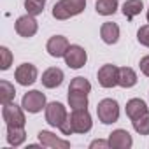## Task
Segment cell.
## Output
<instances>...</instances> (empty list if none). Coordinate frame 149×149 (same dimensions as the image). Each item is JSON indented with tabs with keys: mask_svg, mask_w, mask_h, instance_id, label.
Segmentation results:
<instances>
[{
	"mask_svg": "<svg viewBox=\"0 0 149 149\" xmlns=\"http://www.w3.org/2000/svg\"><path fill=\"white\" fill-rule=\"evenodd\" d=\"M84 9H86V0H60L53 6V18L65 21L68 18L81 14Z\"/></svg>",
	"mask_w": 149,
	"mask_h": 149,
	"instance_id": "1",
	"label": "cell"
},
{
	"mask_svg": "<svg viewBox=\"0 0 149 149\" xmlns=\"http://www.w3.org/2000/svg\"><path fill=\"white\" fill-rule=\"evenodd\" d=\"M68 105L72 109H86L88 107V95L79 91H68Z\"/></svg>",
	"mask_w": 149,
	"mask_h": 149,
	"instance_id": "22",
	"label": "cell"
},
{
	"mask_svg": "<svg viewBox=\"0 0 149 149\" xmlns=\"http://www.w3.org/2000/svg\"><path fill=\"white\" fill-rule=\"evenodd\" d=\"M97 114L104 125H112L119 119V104L114 98H104L97 105Z\"/></svg>",
	"mask_w": 149,
	"mask_h": 149,
	"instance_id": "2",
	"label": "cell"
},
{
	"mask_svg": "<svg viewBox=\"0 0 149 149\" xmlns=\"http://www.w3.org/2000/svg\"><path fill=\"white\" fill-rule=\"evenodd\" d=\"M142 9H144L142 0H126L123 4V14L126 19H133L137 14H140Z\"/></svg>",
	"mask_w": 149,
	"mask_h": 149,
	"instance_id": "19",
	"label": "cell"
},
{
	"mask_svg": "<svg viewBox=\"0 0 149 149\" xmlns=\"http://www.w3.org/2000/svg\"><path fill=\"white\" fill-rule=\"evenodd\" d=\"M14 77H16L18 84H21V86H32L37 81V77H39V70L32 63H21L16 68V72H14Z\"/></svg>",
	"mask_w": 149,
	"mask_h": 149,
	"instance_id": "8",
	"label": "cell"
},
{
	"mask_svg": "<svg viewBox=\"0 0 149 149\" xmlns=\"http://www.w3.org/2000/svg\"><path fill=\"white\" fill-rule=\"evenodd\" d=\"M137 40H139L142 46L149 47V25H144V26L139 28V32H137Z\"/></svg>",
	"mask_w": 149,
	"mask_h": 149,
	"instance_id": "27",
	"label": "cell"
},
{
	"mask_svg": "<svg viewBox=\"0 0 149 149\" xmlns=\"http://www.w3.org/2000/svg\"><path fill=\"white\" fill-rule=\"evenodd\" d=\"M2 118H4V121H6L7 126H25V123H26L23 107L16 105L14 102L4 105V109H2Z\"/></svg>",
	"mask_w": 149,
	"mask_h": 149,
	"instance_id": "6",
	"label": "cell"
},
{
	"mask_svg": "<svg viewBox=\"0 0 149 149\" xmlns=\"http://www.w3.org/2000/svg\"><path fill=\"white\" fill-rule=\"evenodd\" d=\"M14 28H16V33H18V35L28 39V37H33V35L37 33V30H39V23H37L35 16H32V14H25V16H19V18L16 19Z\"/></svg>",
	"mask_w": 149,
	"mask_h": 149,
	"instance_id": "9",
	"label": "cell"
},
{
	"mask_svg": "<svg viewBox=\"0 0 149 149\" xmlns=\"http://www.w3.org/2000/svg\"><path fill=\"white\" fill-rule=\"evenodd\" d=\"M109 144L112 149H130L133 140H132V135L126 132V130H114L111 135H109Z\"/></svg>",
	"mask_w": 149,
	"mask_h": 149,
	"instance_id": "13",
	"label": "cell"
},
{
	"mask_svg": "<svg viewBox=\"0 0 149 149\" xmlns=\"http://www.w3.org/2000/svg\"><path fill=\"white\" fill-rule=\"evenodd\" d=\"M119 79V67L112 63H105L98 68V83L102 88H114L118 86Z\"/></svg>",
	"mask_w": 149,
	"mask_h": 149,
	"instance_id": "7",
	"label": "cell"
},
{
	"mask_svg": "<svg viewBox=\"0 0 149 149\" xmlns=\"http://www.w3.org/2000/svg\"><path fill=\"white\" fill-rule=\"evenodd\" d=\"M21 107L30 114H37L42 109H46V95L39 90H32V91L25 93V97L21 100Z\"/></svg>",
	"mask_w": 149,
	"mask_h": 149,
	"instance_id": "4",
	"label": "cell"
},
{
	"mask_svg": "<svg viewBox=\"0 0 149 149\" xmlns=\"http://www.w3.org/2000/svg\"><path fill=\"white\" fill-rule=\"evenodd\" d=\"M137 74H135V70L133 68H130V67H121L119 68V79H118V86H121V88H132V86H135L137 84Z\"/></svg>",
	"mask_w": 149,
	"mask_h": 149,
	"instance_id": "17",
	"label": "cell"
},
{
	"mask_svg": "<svg viewBox=\"0 0 149 149\" xmlns=\"http://www.w3.org/2000/svg\"><path fill=\"white\" fill-rule=\"evenodd\" d=\"M95 11L102 16H112L118 11V0H97Z\"/></svg>",
	"mask_w": 149,
	"mask_h": 149,
	"instance_id": "20",
	"label": "cell"
},
{
	"mask_svg": "<svg viewBox=\"0 0 149 149\" xmlns=\"http://www.w3.org/2000/svg\"><path fill=\"white\" fill-rule=\"evenodd\" d=\"M100 37L105 44H116L119 40V26L112 21H107L100 26Z\"/></svg>",
	"mask_w": 149,
	"mask_h": 149,
	"instance_id": "15",
	"label": "cell"
},
{
	"mask_svg": "<svg viewBox=\"0 0 149 149\" xmlns=\"http://www.w3.org/2000/svg\"><path fill=\"white\" fill-rule=\"evenodd\" d=\"M70 123H72L74 133H88L93 126V121H91L88 109H72Z\"/></svg>",
	"mask_w": 149,
	"mask_h": 149,
	"instance_id": "3",
	"label": "cell"
},
{
	"mask_svg": "<svg viewBox=\"0 0 149 149\" xmlns=\"http://www.w3.org/2000/svg\"><path fill=\"white\" fill-rule=\"evenodd\" d=\"M147 112V105L142 98H132L126 102V116L133 121L137 118H140L142 114Z\"/></svg>",
	"mask_w": 149,
	"mask_h": 149,
	"instance_id": "16",
	"label": "cell"
},
{
	"mask_svg": "<svg viewBox=\"0 0 149 149\" xmlns=\"http://www.w3.org/2000/svg\"><path fill=\"white\" fill-rule=\"evenodd\" d=\"M0 56H2V61H0V68H2V70H7V68L13 65V53H11L6 46H2V47H0Z\"/></svg>",
	"mask_w": 149,
	"mask_h": 149,
	"instance_id": "26",
	"label": "cell"
},
{
	"mask_svg": "<svg viewBox=\"0 0 149 149\" xmlns=\"http://www.w3.org/2000/svg\"><path fill=\"white\" fill-rule=\"evenodd\" d=\"M39 140H40V144L44 147H53V149H67V147H70L68 140H63V139L56 137L54 133H51L47 130L39 132Z\"/></svg>",
	"mask_w": 149,
	"mask_h": 149,
	"instance_id": "14",
	"label": "cell"
},
{
	"mask_svg": "<svg viewBox=\"0 0 149 149\" xmlns=\"http://www.w3.org/2000/svg\"><path fill=\"white\" fill-rule=\"evenodd\" d=\"M147 23H149V9H147Z\"/></svg>",
	"mask_w": 149,
	"mask_h": 149,
	"instance_id": "31",
	"label": "cell"
},
{
	"mask_svg": "<svg viewBox=\"0 0 149 149\" xmlns=\"http://www.w3.org/2000/svg\"><path fill=\"white\" fill-rule=\"evenodd\" d=\"M65 63L70 67V68H83L86 65V60H88V54L84 51V47L77 46V44H74L67 49L65 53Z\"/></svg>",
	"mask_w": 149,
	"mask_h": 149,
	"instance_id": "10",
	"label": "cell"
},
{
	"mask_svg": "<svg viewBox=\"0 0 149 149\" xmlns=\"http://www.w3.org/2000/svg\"><path fill=\"white\" fill-rule=\"evenodd\" d=\"M44 0H25V9L32 16H39L44 11Z\"/></svg>",
	"mask_w": 149,
	"mask_h": 149,
	"instance_id": "25",
	"label": "cell"
},
{
	"mask_svg": "<svg viewBox=\"0 0 149 149\" xmlns=\"http://www.w3.org/2000/svg\"><path fill=\"white\" fill-rule=\"evenodd\" d=\"M65 76H63V70L58 67H49L47 70H44L42 74V86L44 88H58L63 83Z\"/></svg>",
	"mask_w": 149,
	"mask_h": 149,
	"instance_id": "12",
	"label": "cell"
},
{
	"mask_svg": "<svg viewBox=\"0 0 149 149\" xmlns=\"http://www.w3.org/2000/svg\"><path fill=\"white\" fill-rule=\"evenodd\" d=\"M68 91H79V93H90L91 91V84L88 79L84 77H74L70 81V86H68Z\"/></svg>",
	"mask_w": 149,
	"mask_h": 149,
	"instance_id": "23",
	"label": "cell"
},
{
	"mask_svg": "<svg viewBox=\"0 0 149 149\" xmlns=\"http://www.w3.org/2000/svg\"><path fill=\"white\" fill-rule=\"evenodd\" d=\"M44 2H46V0H44Z\"/></svg>",
	"mask_w": 149,
	"mask_h": 149,
	"instance_id": "32",
	"label": "cell"
},
{
	"mask_svg": "<svg viewBox=\"0 0 149 149\" xmlns=\"http://www.w3.org/2000/svg\"><path fill=\"white\" fill-rule=\"evenodd\" d=\"M60 130H61V133H63V135H70V133H74V128H72V123H70V114H68L67 121L60 126Z\"/></svg>",
	"mask_w": 149,
	"mask_h": 149,
	"instance_id": "29",
	"label": "cell"
},
{
	"mask_svg": "<svg viewBox=\"0 0 149 149\" xmlns=\"http://www.w3.org/2000/svg\"><path fill=\"white\" fill-rule=\"evenodd\" d=\"M7 142L14 147L21 146L25 140H26V132H25V126H7Z\"/></svg>",
	"mask_w": 149,
	"mask_h": 149,
	"instance_id": "18",
	"label": "cell"
},
{
	"mask_svg": "<svg viewBox=\"0 0 149 149\" xmlns=\"http://www.w3.org/2000/svg\"><path fill=\"white\" fill-rule=\"evenodd\" d=\"M132 123H133V128H135L137 133H140V135H149V111H147L146 114H142L140 118L133 119Z\"/></svg>",
	"mask_w": 149,
	"mask_h": 149,
	"instance_id": "24",
	"label": "cell"
},
{
	"mask_svg": "<svg viewBox=\"0 0 149 149\" xmlns=\"http://www.w3.org/2000/svg\"><path fill=\"white\" fill-rule=\"evenodd\" d=\"M67 118H68V112H67L63 104L51 102V104L46 105V121H47V125H51L54 128H60L67 121Z\"/></svg>",
	"mask_w": 149,
	"mask_h": 149,
	"instance_id": "5",
	"label": "cell"
},
{
	"mask_svg": "<svg viewBox=\"0 0 149 149\" xmlns=\"http://www.w3.org/2000/svg\"><path fill=\"white\" fill-rule=\"evenodd\" d=\"M90 147L91 149H95V147H111V144H109V140H93L90 144Z\"/></svg>",
	"mask_w": 149,
	"mask_h": 149,
	"instance_id": "30",
	"label": "cell"
},
{
	"mask_svg": "<svg viewBox=\"0 0 149 149\" xmlns=\"http://www.w3.org/2000/svg\"><path fill=\"white\" fill-rule=\"evenodd\" d=\"M14 97H16L14 86L9 81H0V102H2V105L11 104L14 100Z\"/></svg>",
	"mask_w": 149,
	"mask_h": 149,
	"instance_id": "21",
	"label": "cell"
},
{
	"mask_svg": "<svg viewBox=\"0 0 149 149\" xmlns=\"http://www.w3.org/2000/svg\"><path fill=\"white\" fill-rule=\"evenodd\" d=\"M139 67H140V72L144 74V76H147V77H149V54H147V56H144V58L140 60Z\"/></svg>",
	"mask_w": 149,
	"mask_h": 149,
	"instance_id": "28",
	"label": "cell"
},
{
	"mask_svg": "<svg viewBox=\"0 0 149 149\" xmlns=\"http://www.w3.org/2000/svg\"><path fill=\"white\" fill-rule=\"evenodd\" d=\"M68 47H70V44H68L67 37H63V35H53L46 44V51L53 58H63Z\"/></svg>",
	"mask_w": 149,
	"mask_h": 149,
	"instance_id": "11",
	"label": "cell"
}]
</instances>
